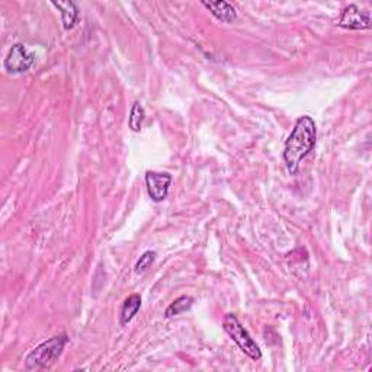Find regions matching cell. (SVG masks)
Segmentation results:
<instances>
[{
    "mask_svg": "<svg viewBox=\"0 0 372 372\" xmlns=\"http://www.w3.org/2000/svg\"><path fill=\"white\" fill-rule=\"evenodd\" d=\"M317 127L309 115H303L292 128L284 146V162L289 175H297L300 163L310 155L316 146Z\"/></svg>",
    "mask_w": 372,
    "mask_h": 372,
    "instance_id": "cell-1",
    "label": "cell"
},
{
    "mask_svg": "<svg viewBox=\"0 0 372 372\" xmlns=\"http://www.w3.org/2000/svg\"><path fill=\"white\" fill-rule=\"evenodd\" d=\"M67 343L69 336L66 333H61V335L44 340L43 343L38 344L35 349H32L27 355V358H25V371L38 372L50 369L58 361V358L61 356Z\"/></svg>",
    "mask_w": 372,
    "mask_h": 372,
    "instance_id": "cell-2",
    "label": "cell"
},
{
    "mask_svg": "<svg viewBox=\"0 0 372 372\" xmlns=\"http://www.w3.org/2000/svg\"><path fill=\"white\" fill-rule=\"evenodd\" d=\"M223 327L227 335L232 338L236 344L240 348V351L248 355L253 361H259L262 358V351L250 336V333L243 327V325L239 322V318L233 313H227L223 320Z\"/></svg>",
    "mask_w": 372,
    "mask_h": 372,
    "instance_id": "cell-3",
    "label": "cell"
},
{
    "mask_svg": "<svg viewBox=\"0 0 372 372\" xmlns=\"http://www.w3.org/2000/svg\"><path fill=\"white\" fill-rule=\"evenodd\" d=\"M35 64V54H32L23 44H14L5 58V70L12 74L28 72Z\"/></svg>",
    "mask_w": 372,
    "mask_h": 372,
    "instance_id": "cell-4",
    "label": "cell"
},
{
    "mask_svg": "<svg viewBox=\"0 0 372 372\" xmlns=\"http://www.w3.org/2000/svg\"><path fill=\"white\" fill-rule=\"evenodd\" d=\"M371 14L366 10L359 9L356 5L346 6L338 21V27L343 30H369L371 28Z\"/></svg>",
    "mask_w": 372,
    "mask_h": 372,
    "instance_id": "cell-5",
    "label": "cell"
},
{
    "mask_svg": "<svg viewBox=\"0 0 372 372\" xmlns=\"http://www.w3.org/2000/svg\"><path fill=\"white\" fill-rule=\"evenodd\" d=\"M172 184V175L160 172H146V188L147 194L155 202H162L169 195V188Z\"/></svg>",
    "mask_w": 372,
    "mask_h": 372,
    "instance_id": "cell-6",
    "label": "cell"
},
{
    "mask_svg": "<svg viewBox=\"0 0 372 372\" xmlns=\"http://www.w3.org/2000/svg\"><path fill=\"white\" fill-rule=\"evenodd\" d=\"M202 6L207 8L214 18L224 23H233L237 21L236 8L232 3L224 2V0H218V2H202Z\"/></svg>",
    "mask_w": 372,
    "mask_h": 372,
    "instance_id": "cell-7",
    "label": "cell"
},
{
    "mask_svg": "<svg viewBox=\"0 0 372 372\" xmlns=\"http://www.w3.org/2000/svg\"><path fill=\"white\" fill-rule=\"evenodd\" d=\"M61 12V22L63 28L70 31L74 28V25L79 21V8L74 2H51Z\"/></svg>",
    "mask_w": 372,
    "mask_h": 372,
    "instance_id": "cell-8",
    "label": "cell"
},
{
    "mask_svg": "<svg viewBox=\"0 0 372 372\" xmlns=\"http://www.w3.org/2000/svg\"><path fill=\"white\" fill-rule=\"evenodd\" d=\"M140 309H141L140 294H131L130 297H127L120 310V325L127 326L137 316Z\"/></svg>",
    "mask_w": 372,
    "mask_h": 372,
    "instance_id": "cell-9",
    "label": "cell"
},
{
    "mask_svg": "<svg viewBox=\"0 0 372 372\" xmlns=\"http://www.w3.org/2000/svg\"><path fill=\"white\" fill-rule=\"evenodd\" d=\"M192 304H194V298L189 297V295H181V297H177L168 309L164 311V316L168 318H172L175 316L184 314L186 311H189L192 309Z\"/></svg>",
    "mask_w": 372,
    "mask_h": 372,
    "instance_id": "cell-10",
    "label": "cell"
},
{
    "mask_svg": "<svg viewBox=\"0 0 372 372\" xmlns=\"http://www.w3.org/2000/svg\"><path fill=\"white\" fill-rule=\"evenodd\" d=\"M144 118H146L144 108L141 107L140 102H134V105L130 112V118H128V127H130L134 133H140L141 127H143Z\"/></svg>",
    "mask_w": 372,
    "mask_h": 372,
    "instance_id": "cell-11",
    "label": "cell"
},
{
    "mask_svg": "<svg viewBox=\"0 0 372 372\" xmlns=\"http://www.w3.org/2000/svg\"><path fill=\"white\" fill-rule=\"evenodd\" d=\"M155 261H156V252H151V250L144 252L143 254L140 256V259L137 261V263L134 266V272L137 275L144 274L146 271H149V267H151V265L155 263Z\"/></svg>",
    "mask_w": 372,
    "mask_h": 372,
    "instance_id": "cell-12",
    "label": "cell"
}]
</instances>
